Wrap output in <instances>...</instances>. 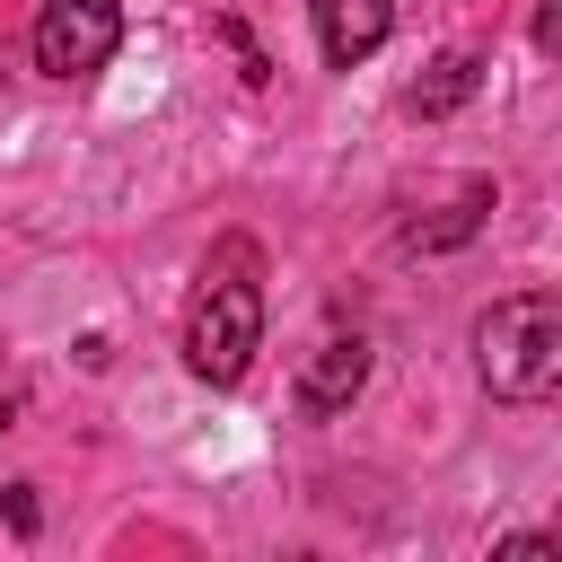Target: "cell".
<instances>
[{
  "instance_id": "cell-2",
  "label": "cell",
  "mask_w": 562,
  "mask_h": 562,
  "mask_svg": "<svg viewBox=\"0 0 562 562\" xmlns=\"http://www.w3.org/2000/svg\"><path fill=\"white\" fill-rule=\"evenodd\" d=\"M474 378L501 404H544L562 386V299L553 290H509L474 316Z\"/></svg>"
},
{
  "instance_id": "cell-11",
  "label": "cell",
  "mask_w": 562,
  "mask_h": 562,
  "mask_svg": "<svg viewBox=\"0 0 562 562\" xmlns=\"http://www.w3.org/2000/svg\"><path fill=\"white\" fill-rule=\"evenodd\" d=\"M9 422H18V404H0V439H9Z\"/></svg>"
},
{
  "instance_id": "cell-5",
  "label": "cell",
  "mask_w": 562,
  "mask_h": 562,
  "mask_svg": "<svg viewBox=\"0 0 562 562\" xmlns=\"http://www.w3.org/2000/svg\"><path fill=\"white\" fill-rule=\"evenodd\" d=\"M360 386H369V342L360 334H334V342H316V360L299 378V413L307 422H334V413H351Z\"/></svg>"
},
{
  "instance_id": "cell-10",
  "label": "cell",
  "mask_w": 562,
  "mask_h": 562,
  "mask_svg": "<svg viewBox=\"0 0 562 562\" xmlns=\"http://www.w3.org/2000/svg\"><path fill=\"white\" fill-rule=\"evenodd\" d=\"M553 44H562V0H544V9H536V53H553Z\"/></svg>"
},
{
  "instance_id": "cell-6",
  "label": "cell",
  "mask_w": 562,
  "mask_h": 562,
  "mask_svg": "<svg viewBox=\"0 0 562 562\" xmlns=\"http://www.w3.org/2000/svg\"><path fill=\"white\" fill-rule=\"evenodd\" d=\"M492 202H501V193H492V176H474L439 220H404V246H413V255H448V246H465V237L492 220Z\"/></svg>"
},
{
  "instance_id": "cell-1",
  "label": "cell",
  "mask_w": 562,
  "mask_h": 562,
  "mask_svg": "<svg viewBox=\"0 0 562 562\" xmlns=\"http://www.w3.org/2000/svg\"><path fill=\"white\" fill-rule=\"evenodd\" d=\"M263 255L246 237H220V255L202 263V290H193V316H184V369L202 386H237L255 369V342H263Z\"/></svg>"
},
{
  "instance_id": "cell-8",
  "label": "cell",
  "mask_w": 562,
  "mask_h": 562,
  "mask_svg": "<svg viewBox=\"0 0 562 562\" xmlns=\"http://www.w3.org/2000/svg\"><path fill=\"white\" fill-rule=\"evenodd\" d=\"M0 509H9V536H35V527H44V509H35V483H9V492H0Z\"/></svg>"
},
{
  "instance_id": "cell-3",
  "label": "cell",
  "mask_w": 562,
  "mask_h": 562,
  "mask_svg": "<svg viewBox=\"0 0 562 562\" xmlns=\"http://www.w3.org/2000/svg\"><path fill=\"white\" fill-rule=\"evenodd\" d=\"M123 44V9L114 0H44L35 18V70L44 79H97Z\"/></svg>"
},
{
  "instance_id": "cell-9",
  "label": "cell",
  "mask_w": 562,
  "mask_h": 562,
  "mask_svg": "<svg viewBox=\"0 0 562 562\" xmlns=\"http://www.w3.org/2000/svg\"><path fill=\"white\" fill-rule=\"evenodd\" d=\"M553 553H562L553 536H509V544H501V562H553Z\"/></svg>"
},
{
  "instance_id": "cell-7",
  "label": "cell",
  "mask_w": 562,
  "mask_h": 562,
  "mask_svg": "<svg viewBox=\"0 0 562 562\" xmlns=\"http://www.w3.org/2000/svg\"><path fill=\"white\" fill-rule=\"evenodd\" d=\"M474 88H483V53H439V61L413 79V97H404V105H413L422 123H448V114H457Z\"/></svg>"
},
{
  "instance_id": "cell-4",
  "label": "cell",
  "mask_w": 562,
  "mask_h": 562,
  "mask_svg": "<svg viewBox=\"0 0 562 562\" xmlns=\"http://www.w3.org/2000/svg\"><path fill=\"white\" fill-rule=\"evenodd\" d=\"M395 35V0H316V53L325 70H360Z\"/></svg>"
}]
</instances>
